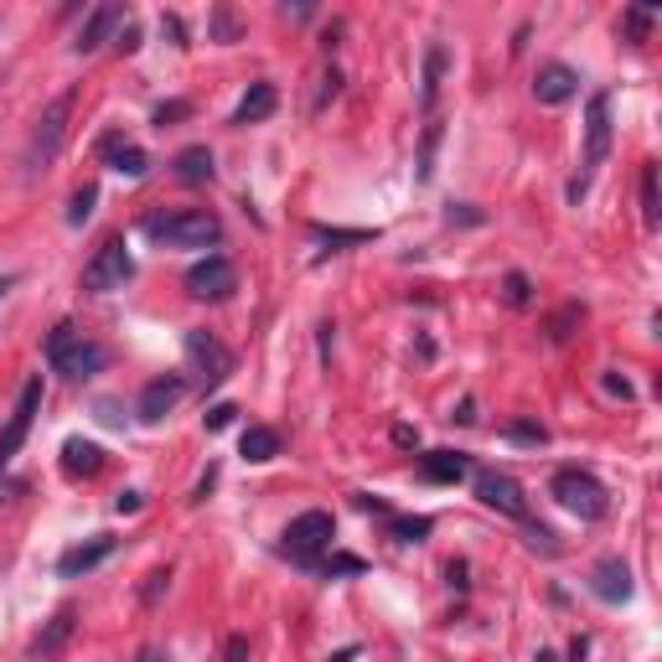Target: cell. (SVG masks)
<instances>
[{
    "label": "cell",
    "mask_w": 662,
    "mask_h": 662,
    "mask_svg": "<svg viewBox=\"0 0 662 662\" xmlns=\"http://www.w3.org/2000/svg\"><path fill=\"white\" fill-rule=\"evenodd\" d=\"M182 348H187V368L197 373L203 389H218V383L234 373V363H238V358L223 348L213 331H187V342H182Z\"/></svg>",
    "instance_id": "obj_8"
},
{
    "label": "cell",
    "mask_w": 662,
    "mask_h": 662,
    "mask_svg": "<svg viewBox=\"0 0 662 662\" xmlns=\"http://www.w3.org/2000/svg\"><path fill=\"white\" fill-rule=\"evenodd\" d=\"M218 487V466H207V476L197 482V492H192V503H207V492Z\"/></svg>",
    "instance_id": "obj_44"
},
{
    "label": "cell",
    "mask_w": 662,
    "mask_h": 662,
    "mask_svg": "<svg viewBox=\"0 0 662 662\" xmlns=\"http://www.w3.org/2000/svg\"><path fill=\"white\" fill-rule=\"evenodd\" d=\"M503 296H507V306H528V300H534V285H528V275H518V269H513V275L503 280Z\"/></svg>",
    "instance_id": "obj_33"
},
{
    "label": "cell",
    "mask_w": 662,
    "mask_h": 662,
    "mask_svg": "<svg viewBox=\"0 0 662 662\" xmlns=\"http://www.w3.org/2000/svg\"><path fill=\"white\" fill-rule=\"evenodd\" d=\"M528 544H534V549H544V554H559V538H554L544 523H528Z\"/></svg>",
    "instance_id": "obj_37"
},
{
    "label": "cell",
    "mask_w": 662,
    "mask_h": 662,
    "mask_svg": "<svg viewBox=\"0 0 662 662\" xmlns=\"http://www.w3.org/2000/svg\"><path fill=\"white\" fill-rule=\"evenodd\" d=\"M99 156L110 161L120 176H130V182H141V176L151 172V156H145L141 145H130L125 135H104V141H99Z\"/></svg>",
    "instance_id": "obj_18"
},
{
    "label": "cell",
    "mask_w": 662,
    "mask_h": 662,
    "mask_svg": "<svg viewBox=\"0 0 662 662\" xmlns=\"http://www.w3.org/2000/svg\"><path fill=\"white\" fill-rule=\"evenodd\" d=\"M187 394V379L182 373H166V379H151L141 394V420L145 425H156V420H166V414L176 410V399Z\"/></svg>",
    "instance_id": "obj_15"
},
{
    "label": "cell",
    "mask_w": 662,
    "mask_h": 662,
    "mask_svg": "<svg viewBox=\"0 0 662 662\" xmlns=\"http://www.w3.org/2000/svg\"><path fill=\"white\" fill-rule=\"evenodd\" d=\"M590 590H596L606 606H621V600H631V569H627V559H600L596 575H590Z\"/></svg>",
    "instance_id": "obj_19"
},
{
    "label": "cell",
    "mask_w": 662,
    "mask_h": 662,
    "mask_svg": "<svg viewBox=\"0 0 662 662\" xmlns=\"http://www.w3.org/2000/svg\"><path fill=\"white\" fill-rule=\"evenodd\" d=\"M549 492L559 497V507H569L575 518L585 523H600L606 513H611V492L600 487L590 472H580V466H565V472H554Z\"/></svg>",
    "instance_id": "obj_6"
},
{
    "label": "cell",
    "mask_w": 662,
    "mask_h": 662,
    "mask_svg": "<svg viewBox=\"0 0 662 662\" xmlns=\"http://www.w3.org/2000/svg\"><path fill=\"white\" fill-rule=\"evenodd\" d=\"M337 94H342V73L331 68L327 79H321V94H316V110H327V99H337Z\"/></svg>",
    "instance_id": "obj_40"
},
{
    "label": "cell",
    "mask_w": 662,
    "mask_h": 662,
    "mask_svg": "<svg viewBox=\"0 0 662 662\" xmlns=\"http://www.w3.org/2000/svg\"><path fill=\"white\" fill-rule=\"evenodd\" d=\"M321 363H331V342H337V327H331V321H321Z\"/></svg>",
    "instance_id": "obj_45"
},
{
    "label": "cell",
    "mask_w": 662,
    "mask_h": 662,
    "mask_svg": "<svg viewBox=\"0 0 662 662\" xmlns=\"http://www.w3.org/2000/svg\"><path fill=\"white\" fill-rule=\"evenodd\" d=\"M611 161V94H596L590 99V110H585V172L569 182V203H580L596 172Z\"/></svg>",
    "instance_id": "obj_4"
},
{
    "label": "cell",
    "mask_w": 662,
    "mask_h": 662,
    "mask_svg": "<svg viewBox=\"0 0 662 662\" xmlns=\"http://www.w3.org/2000/svg\"><path fill=\"white\" fill-rule=\"evenodd\" d=\"M606 394H621V399H631V383H627V379H616V373H606Z\"/></svg>",
    "instance_id": "obj_47"
},
{
    "label": "cell",
    "mask_w": 662,
    "mask_h": 662,
    "mask_svg": "<svg viewBox=\"0 0 662 662\" xmlns=\"http://www.w3.org/2000/svg\"><path fill=\"white\" fill-rule=\"evenodd\" d=\"M658 17H662L658 6H631L627 21H621V27H627V42H631V48H642L647 32H652V21H658Z\"/></svg>",
    "instance_id": "obj_26"
},
{
    "label": "cell",
    "mask_w": 662,
    "mask_h": 662,
    "mask_svg": "<svg viewBox=\"0 0 662 662\" xmlns=\"http://www.w3.org/2000/svg\"><path fill=\"white\" fill-rule=\"evenodd\" d=\"M331 538H337V523H331V513H300L290 528H285L280 538V554L285 559H296L300 569H321V554L331 549Z\"/></svg>",
    "instance_id": "obj_5"
},
{
    "label": "cell",
    "mask_w": 662,
    "mask_h": 662,
    "mask_svg": "<svg viewBox=\"0 0 662 662\" xmlns=\"http://www.w3.org/2000/svg\"><path fill=\"white\" fill-rule=\"evenodd\" d=\"M48 363L63 373L68 383H89L94 373H104L110 368V348L104 342H94V337H83L73 321H58L48 337Z\"/></svg>",
    "instance_id": "obj_3"
},
{
    "label": "cell",
    "mask_w": 662,
    "mask_h": 662,
    "mask_svg": "<svg viewBox=\"0 0 662 662\" xmlns=\"http://www.w3.org/2000/svg\"><path fill=\"white\" fill-rule=\"evenodd\" d=\"M223 662H249V637H228V647H223Z\"/></svg>",
    "instance_id": "obj_41"
},
{
    "label": "cell",
    "mask_w": 662,
    "mask_h": 662,
    "mask_svg": "<svg viewBox=\"0 0 662 662\" xmlns=\"http://www.w3.org/2000/svg\"><path fill=\"white\" fill-rule=\"evenodd\" d=\"M114 549H120V538H110V534L89 538V544H73V549L58 559V575H63V580H79V575H89V569L104 565Z\"/></svg>",
    "instance_id": "obj_14"
},
{
    "label": "cell",
    "mask_w": 662,
    "mask_h": 662,
    "mask_svg": "<svg viewBox=\"0 0 662 662\" xmlns=\"http://www.w3.org/2000/svg\"><path fill=\"white\" fill-rule=\"evenodd\" d=\"M114 48H120V52H125V58H130V52L141 48V27H135V21H125V27L114 32Z\"/></svg>",
    "instance_id": "obj_39"
},
{
    "label": "cell",
    "mask_w": 662,
    "mask_h": 662,
    "mask_svg": "<svg viewBox=\"0 0 662 662\" xmlns=\"http://www.w3.org/2000/svg\"><path fill=\"white\" fill-rule=\"evenodd\" d=\"M37 410H42V379H27L17 394V410H11L6 430H0V466H11V456L27 445V435L37 425Z\"/></svg>",
    "instance_id": "obj_9"
},
{
    "label": "cell",
    "mask_w": 662,
    "mask_h": 662,
    "mask_svg": "<svg viewBox=\"0 0 662 662\" xmlns=\"http://www.w3.org/2000/svg\"><path fill=\"white\" fill-rule=\"evenodd\" d=\"M166 590H172V569H151V575H145V585H141V606H156Z\"/></svg>",
    "instance_id": "obj_31"
},
{
    "label": "cell",
    "mask_w": 662,
    "mask_h": 662,
    "mask_svg": "<svg viewBox=\"0 0 662 662\" xmlns=\"http://www.w3.org/2000/svg\"><path fill=\"white\" fill-rule=\"evenodd\" d=\"M445 63H451V58H445V48L435 42V48L425 52V83H420V110H425V114H435V99H441Z\"/></svg>",
    "instance_id": "obj_24"
},
{
    "label": "cell",
    "mask_w": 662,
    "mask_h": 662,
    "mask_svg": "<svg viewBox=\"0 0 662 662\" xmlns=\"http://www.w3.org/2000/svg\"><path fill=\"white\" fill-rule=\"evenodd\" d=\"M145 238H156L166 249H218L223 244V223L207 207H176V213H151L141 223Z\"/></svg>",
    "instance_id": "obj_1"
},
{
    "label": "cell",
    "mask_w": 662,
    "mask_h": 662,
    "mask_svg": "<svg viewBox=\"0 0 662 662\" xmlns=\"http://www.w3.org/2000/svg\"><path fill=\"white\" fill-rule=\"evenodd\" d=\"M580 94V73L565 63H544L534 79V99L538 104H549V110H559V104H569V99Z\"/></svg>",
    "instance_id": "obj_13"
},
{
    "label": "cell",
    "mask_w": 662,
    "mask_h": 662,
    "mask_svg": "<svg viewBox=\"0 0 662 662\" xmlns=\"http://www.w3.org/2000/svg\"><path fill=\"white\" fill-rule=\"evenodd\" d=\"M280 110V94H275V83H249V94L238 99V110H234V120H228V125L234 130H249V125H265L269 114Z\"/></svg>",
    "instance_id": "obj_16"
},
{
    "label": "cell",
    "mask_w": 662,
    "mask_h": 662,
    "mask_svg": "<svg viewBox=\"0 0 662 662\" xmlns=\"http://www.w3.org/2000/svg\"><path fill=\"white\" fill-rule=\"evenodd\" d=\"M238 290V269L223 254H207L187 269V296L192 300H228Z\"/></svg>",
    "instance_id": "obj_11"
},
{
    "label": "cell",
    "mask_w": 662,
    "mask_h": 662,
    "mask_svg": "<svg viewBox=\"0 0 662 662\" xmlns=\"http://www.w3.org/2000/svg\"><path fill=\"white\" fill-rule=\"evenodd\" d=\"M389 534H394L399 544H420V538L430 534V518H399V513H389Z\"/></svg>",
    "instance_id": "obj_29"
},
{
    "label": "cell",
    "mask_w": 662,
    "mask_h": 662,
    "mask_svg": "<svg viewBox=\"0 0 662 662\" xmlns=\"http://www.w3.org/2000/svg\"><path fill=\"white\" fill-rule=\"evenodd\" d=\"M6 290H11V275H0V300H6Z\"/></svg>",
    "instance_id": "obj_50"
},
{
    "label": "cell",
    "mask_w": 662,
    "mask_h": 662,
    "mask_svg": "<svg viewBox=\"0 0 662 662\" xmlns=\"http://www.w3.org/2000/svg\"><path fill=\"white\" fill-rule=\"evenodd\" d=\"M172 172L182 176V182H192V187H203V182H213V151L207 145H187V151H176V161H172Z\"/></svg>",
    "instance_id": "obj_21"
},
{
    "label": "cell",
    "mask_w": 662,
    "mask_h": 662,
    "mask_svg": "<svg viewBox=\"0 0 662 662\" xmlns=\"http://www.w3.org/2000/svg\"><path fill=\"white\" fill-rule=\"evenodd\" d=\"M238 451H244V461H254V466H265V461L280 456V430H269V425H249V430H244V441H238Z\"/></svg>",
    "instance_id": "obj_23"
},
{
    "label": "cell",
    "mask_w": 662,
    "mask_h": 662,
    "mask_svg": "<svg viewBox=\"0 0 662 662\" xmlns=\"http://www.w3.org/2000/svg\"><path fill=\"white\" fill-rule=\"evenodd\" d=\"M141 507H145L141 492H120V497H114V513H141Z\"/></svg>",
    "instance_id": "obj_43"
},
{
    "label": "cell",
    "mask_w": 662,
    "mask_h": 662,
    "mask_svg": "<svg viewBox=\"0 0 662 662\" xmlns=\"http://www.w3.org/2000/svg\"><path fill=\"white\" fill-rule=\"evenodd\" d=\"M73 627H79V616L63 606V611L52 616L48 627L37 631V642L27 647V662H58L68 652V642H73Z\"/></svg>",
    "instance_id": "obj_12"
},
{
    "label": "cell",
    "mask_w": 662,
    "mask_h": 662,
    "mask_svg": "<svg viewBox=\"0 0 662 662\" xmlns=\"http://www.w3.org/2000/svg\"><path fill=\"white\" fill-rule=\"evenodd\" d=\"M234 414H238L234 404H213V410L203 414V425H207V430H228V425H234Z\"/></svg>",
    "instance_id": "obj_38"
},
{
    "label": "cell",
    "mask_w": 662,
    "mask_h": 662,
    "mask_svg": "<svg viewBox=\"0 0 662 662\" xmlns=\"http://www.w3.org/2000/svg\"><path fill=\"white\" fill-rule=\"evenodd\" d=\"M435 151H441V120H430L425 141H420V166H414V176H420V182H430V176H435Z\"/></svg>",
    "instance_id": "obj_27"
},
{
    "label": "cell",
    "mask_w": 662,
    "mask_h": 662,
    "mask_svg": "<svg viewBox=\"0 0 662 662\" xmlns=\"http://www.w3.org/2000/svg\"><path fill=\"white\" fill-rule=\"evenodd\" d=\"M187 114H192V104H187V99H172V104H161V110H156V125L166 130V125H172V120H187Z\"/></svg>",
    "instance_id": "obj_36"
},
{
    "label": "cell",
    "mask_w": 662,
    "mask_h": 662,
    "mask_svg": "<svg viewBox=\"0 0 662 662\" xmlns=\"http://www.w3.org/2000/svg\"><path fill=\"white\" fill-rule=\"evenodd\" d=\"M420 476L441 482V487H456L461 476H472V461L461 456V451H430V456H420Z\"/></svg>",
    "instance_id": "obj_20"
},
{
    "label": "cell",
    "mask_w": 662,
    "mask_h": 662,
    "mask_svg": "<svg viewBox=\"0 0 662 662\" xmlns=\"http://www.w3.org/2000/svg\"><path fill=\"white\" fill-rule=\"evenodd\" d=\"M476 497H482V507H492V513H503V518H513V523H534L528 497H523V487L507 472H492V466L476 472Z\"/></svg>",
    "instance_id": "obj_10"
},
{
    "label": "cell",
    "mask_w": 662,
    "mask_h": 662,
    "mask_svg": "<svg viewBox=\"0 0 662 662\" xmlns=\"http://www.w3.org/2000/svg\"><path fill=\"white\" fill-rule=\"evenodd\" d=\"M642 223H647V228H658V223H662V203H658V161H647V166H642Z\"/></svg>",
    "instance_id": "obj_25"
},
{
    "label": "cell",
    "mask_w": 662,
    "mask_h": 662,
    "mask_svg": "<svg viewBox=\"0 0 662 662\" xmlns=\"http://www.w3.org/2000/svg\"><path fill=\"white\" fill-rule=\"evenodd\" d=\"M507 441H518V445H544V441H549V430L534 425V420H513V425H507Z\"/></svg>",
    "instance_id": "obj_32"
},
{
    "label": "cell",
    "mask_w": 662,
    "mask_h": 662,
    "mask_svg": "<svg viewBox=\"0 0 662 662\" xmlns=\"http://www.w3.org/2000/svg\"><path fill=\"white\" fill-rule=\"evenodd\" d=\"M135 662H166V652H161V647L151 642V647H141V658H135Z\"/></svg>",
    "instance_id": "obj_49"
},
{
    "label": "cell",
    "mask_w": 662,
    "mask_h": 662,
    "mask_svg": "<svg viewBox=\"0 0 662 662\" xmlns=\"http://www.w3.org/2000/svg\"><path fill=\"white\" fill-rule=\"evenodd\" d=\"M321 575H363V559H352V554H331V559H321Z\"/></svg>",
    "instance_id": "obj_35"
},
{
    "label": "cell",
    "mask_w": 662,
    "mask_h": 662,
    "mask_svg": "<svg viewBox=\"0 0 662 662\" xmlns=\"http://www.w3.org/2000/svg\"><path fill=\"white\" fill-rule=\"evenodd\" d=\"M207 32H213V42H238V32H244V27H238V17L228 11V6H218V11H213V21H207Z\"/></svg>",
    "instance_id": "obj_30"
},
{
    "label": "cell",
    "mask_w": 662,
    "mask_h": 662,
    "mask_svg": "<svg viewBox=\"0 0 662 662\" xmlns=\"http://www.w3.org/2000/svg\"><path fill=\"white\" fill-rule=\"evenodd\" d=\"M161 32L172 37L176 48H187V27H182V17H161Z\"/></svg>",
    "instance_id": "obj_42"
},
{
    "label": "cell",
    "mask_w": 662,
    "mask_h": 662,
    "mask_svg": "<svg viewBox=\"0 0 662 662\" xmlns=\"http://www.w3.org/2000/svg\"><path fill=\"white\" fill-rule=\"evenodd\" d=\"M280 17L285 21H306V17H311V6H280Z\"/></svg>",
    "instance_id": "obj_48"
},
{
    "label": "cell",
    "mask_w": 662,
    "mask_h": 662,
    "mask_svg": "<svg viewBox=\"0 0 662 662\" xmlns=\"http://www.w3.org/2000/svg\"><path fill=\"white\" fill-rule=\"evenodd\" d=\"M99 466H104V451H99L94 441H63V472L68 476H99Z\"/></svg>",
    "instance_id": "obj_22"
},
{
    "label": "cell",
    "mask_w": 662,
    "mask_h": 662,
    "mask_svg": "<svg viewBox=\"0 0 662 662\" xmlns=\"http://www.w3.org/2000/svg\"><path fill=\"white\" fill-rule=\"evenodd\" d=\"M94 203H99V187H94V182L73 192V203H68V228H83V223L94 218Z\"/></svg>",
    "instance_id": "obj_28"
},
{
    "label": "cell",
    "mask_w": 662,
    "mask_h": 662,
    "mask_svg": "<svg viewBox=\"0 0 662 662\" xmlns=\"http://www.w3.org/2000/svg\"><path fill=\"white\" fill-rule=\"evenodd\" d=\"M130 275H135V259H130L125 238H104L94 249V259L83 265V290L89 296H110V290H125Z\"/></svg>",
    "instance_id": "obj_7"
},
{
    "label": "cell",
    "mask_w": 662,
    "mask_h": 662,
    "mask_svg": "<svg viewBox=\"0 0 662 662\" xmlns=\"http://www.w3.org/2000/svg\"><path fill=\"white\" fill-rule=\"evenodd\" d=\"M580 316H585L580 306H565V311H559V316L549 321V342H569V327H575Z\"/></svg>",
    "instance_id": "obj_34"
},
{
    "label": "cell",
    "mask_w": 662,
    "mask_h": 662,
    "mask_svg": "<svg viewBox=\"0 0 662 662\" xmlns=\"http://www.w3.org/2000/svg\"><path fill=\"white\" fill-rule=\"evenodd\" d=\"M451 420H456V425H472V420H476V399H461V410L451 414Z\"/></svg>",
    "instance_id": "obj_46"
},
{
    "label": "cell",
    "mask_w": 662,
    "mask_h": 662,
    "mask_svg": "<svg viewBox=\"0 0 662 662\" xmlns=\"http://www.w3.org/2000/svg\"><path fill=\"white\" fill-rule=\"evenodd\" d=\"M125 21V11L120 6H94L89 17H83V27H79V42H73V52L79 58H89V52H99L104 42H110V32Z\"/></svg>",
    "instance_id": "obj_17"
},
{
    "label": "cell",
    "mask_w": 662,
    "mask_h": 662,
    "mask_svg": "<svg viewBox=\"0 0 662 662\" xmlns=\"http://www.w3.org/2000/svg\"><path fill=\"white\" fill-rule=\"evenodd\" d=\"M73 104H79V94L68 89V94H58L48 104V110L37 114L32 135H27V156H21V166H27V182H42V176L52 172V161L63 156V141H68V120H73Z\"/></svg>",
    "instance_id": "obj_2"
}]
</instances>
